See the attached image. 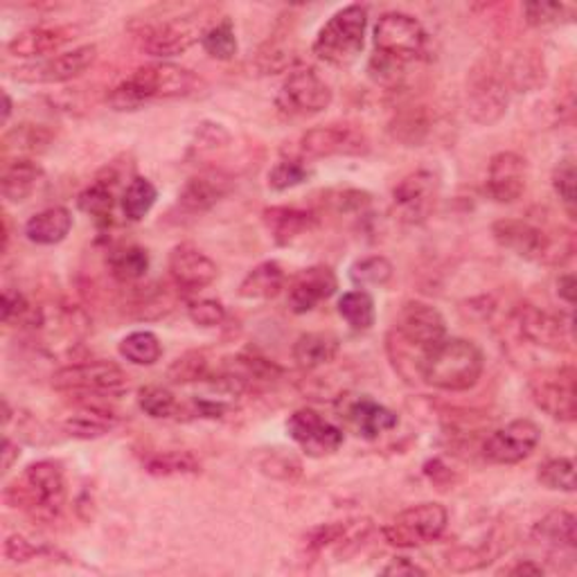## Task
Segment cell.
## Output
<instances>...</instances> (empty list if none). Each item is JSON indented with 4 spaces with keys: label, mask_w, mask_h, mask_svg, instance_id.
<instances>
[{
    "label": "cell",
    "mask_w": 577,
    "mask_h": 577,
    "mask_svg": "<svg viewBox=\"0 0 577 577\" xmlns=\"http://www.w3.org/2000/svg\"><path fill=\"white\" fill-rule=\"evenodd\" d=\"M206 86L203 80L188 71L183 65L158 61L135 68V71L120 82L109 95L107 101L116 111H139L156 99H179L192 97Z\"/></svg>",
    "instance_id": "6da1fadb"
},
{
    "label": "cell",
    "mask_w": 577,
    "mask_h": 577,
    "mask_svg": "<svg viewBox=\"0 0 577 577\" xmlns=\"http://www.w3.org/2000/svg\"><path fill=\"white\" fill-rule=\"evenodd\" d=\"M5 503L34 524H52L65 505V479L57 460H37L5 488Z\"/></svg>",
    "instance_id": "7a4b0ae2"
},
{
    "label": "cell",
    "mask_w": 577,
    "mask_h": 577,
    "mask_svg": "<svg viewBox=\"0 0 577 577\" xmlns=\"http://www.w3.org/2000/svg\"><path fill=\"white\" fill-rule=\"evenodd\" d=\"M485 359L481 348L467 338H445L431 348L420 363V377L447 393H465L483 377Z\"/></svg>",
    "instance_id": "3957f363"
},
{
    "label": "cell",
    "mask_w": 577,
    "mask_h": 577,
    "mask_svg": "<svg viewBox=\"0 0 577 577\" xmlns=\"http://www.w3.org/2000/svg\"><path fill=\"white\" fill-rule=\"evenodd\" d=\"M365 29L368 10L361 5H348L327 19V23L316 34L312 50L327 65H350L363 50Z\"/></svg>",
    "instance_id": "277c9868"
},
{
    "label": "cell",
    "mask_w": 577,
    "mask_h": 577,
    "mask_svg": "<svg viewBox=\"0 0 577 577\" xmlns=\"http://www.w3.org/2000/svg\"><path fill=\"white\" fill-rule=\"evenodd\" d=\"M467 116L483 127L496 124L510 105V86H507V75L492 61H481L473 65V71L467 77L465 91Z\"/></svg>",
    "instance_id": "5b68a950"
},
{
    "label": "cell",
    "mask_w": 577,
    "mask_h": 577,
    "mask_svg": "<svg viewBox=\"0 0 577 577\" xmlns=\"http://www.w3.org/2000/svg\"><path fill=\"white\" fill-rule=\"evenodd\" d=\"M52 388L82 397H118L129 388V377L113 361H82L59 368Z\"/></svg>",
    "instance_id": "8992f818"
},
{
    "label": "cell",
    "mask_w": 577,
    "mask_h": 577,
    "mask_svg": "<svg viewBox=\"0 0 577 577\" xmlns=\"http://www.w3.org/2000/svg\"><path fill=\"white\" fill-rule=\"evenodd\" d=\"M449 524V513L445 505L426 501L406 507L388 526H384V539L395 549H420L433 544L443 537Z\"/></svg>",
    "instance_id": "52a82bcc"
},
{
    "label": "cell",
    "mask_w": 577,
    "mask_h": 577,
    "mask_svg": "<svg viewBox=\"0 0 577 577\" xmlns=\"http://www.w3.org/2000/svg\"><path fill=\"white\" fill-rule=\"evenodd\" d=\"M372 39H375V55L406 65L424 55L429 34L416 16L388 12L377 21Z\"/></svg>",
    "instance_id": "ba28073f"
},
{
    "label": "cell",
    "mask_w": 577,
    "mask_h": 577,
    "mask_svg": "<svg viewBox=\"0 0 577 577\" xmlns=\"http://www.w3.org/2000/svg\"><path fill=\"white\" fill-rule=\"evenodd\" d=\"M370 139L363 129L348 122H332L304 131L296 143L298 160H316L332 156H365Z\"/></svg>",
    "instance_id": "9c48e42d"
},
{
    "label": "cell",
    "mask_w": 577,
    "mask_h": 577,
    "mask_svg": "<svg viewBox=\"0 0 577 577\" xmlns=\"http://www.w3.org/2000/svg\"><path fill=\"white\" fill-rule=\"evenodd\" d=\"M206 29L208 27L196 25L194 16H175L165 21H145L141 27H135V39L145 55L169 59L190 50L201 41Z\"/></svg>",
    "instance_id": "30bf717a"
},
{
    "label": "cell",
    "mask_w": 577,
    "mask_h": 577,
    "mask_svg": "<svg viewBox=\"0 0 577 577\" xmlns=\"http://www.w3.org/2000/svg\"><path fill=\"white\" fill-rule=\"evenodd\" d=\"M530 395L539 411L557 422H575L577 418V390L575 368L560 365L553 370H541L530 380Z\"/></svg>",
    "instance_id": "8fae6325"
},
{
    "label": "cell",
    "mask_w": 577,
    "mask_h": 577,
    "mask_svg": "<svg viewBox=\"0 0 577 577\" xmlns=\"http://www.w3.org/2000/svg\"><path fill=\"white\" fill-rule=\"evenodd\" d=\"M393 336L406 348L418 350L422 357L447 338V321L433 304L422 300H409L401 304L395 321Z\"/></svg>",
    "instance_id": "7c38bea8"
},
{
    "label": "cell",
    "mask_w": 577,
    "mask_h": 577,
    "mask_svg": "<svg viewBox=\"0 0 577 577\" xmlns=\"http://www.w3.org/2000/svg\"><path fill=\"white\" fill-rule=\"evenodd\" d=\"M440 199V179L431 169H416L406 175L393 190V211L404 224H424Z\"/></svg>",
    "instance_id": "4fadbf2b"
},
{
    "label": "cell",
    "mask_w": 577,
    "mask_h": 577,
    "mask_svg": "<svg viewBox=\"0 0 577 577\" xmlns=\"http://www.w3.org/2000/svg\"><path fill=\"white\" fill-rule=\"evenodd\" d=\"M332 88L314 68H296L280 86L278 107L289 116H316L332 105Z\"/></svg>",
    "instance_id": "5bb4252c"
},
{
    "label": "cell",
    "mask_w": 577,
    "mask_h": 577,
    "mask_svg": "<svg viewBox=\"0 0 577 577\" xmlns=\"http://www.w3.org/2000/svg\"><path fill=\"white\" fill-rule=\"evenodd\" d=\"M97 59L95 46H77L68 52H59L37 63L21 65L14 71V80L23 84H63L82 77Z\"/></svg>",
    "instance_id": "9a60e30c"
},
{
    "label": "cell",
    "mask_w": 577,
    "mask_h": 577,
    "mask_svg": "<svg viewBox=\"0 0 577 577\" xmlns=\"http://www.w3.org/2000/svg\"><path fill=\"white\" fill-rule=\"evenodd\" d=\"M287 431L293 443L312 458H323L329 454H336L344 447V429L327 422L321 413L312 409H300L296 411L289 422Z\"/></svg>",
    "instance_id": "2e32d148"
},
{
    "label": "cell",
    "mask_w": 577,
    "mask_h": 577,
    "mask_svg": "<svg viewBox=\"0 0 577 577\" xmlns=\"http://www.w3.org/2000/svg\"><path fill=\"white\" fill-rule=\"evenodd\" d=\"M494 242L513 251L517 257L528 262H551L553 260V240L546 230L526 221V219H498L492 224Z\"/></svg>",
    "instance_id": "e0dca14e"
},
{
    "label": "cell",
    "mask_w": 577,
    "mask_h": 577,
    "mask_svg": "<svg viewBox=\"0 0 577 577\" xmlns=\"http://www.w3.org/2000/svg\"><path fill=\"white\" fill-rule=\"evenodd\" d=\"M539 440L541 429L532 420H513L485 440L483 456L494 465H517L537 449Z\"/></svg>",
    "instance_id": "ac0fdd59"
},
{
    "label": "cell",
    "mask_w": 577,
    "mask_h": 577,
    "mask_svg": "<svg viewBox=\"0 0 577 577\" xmlns=\"http://www.w3.org/2000/svg\"><path fill=\"white\" fill-rule=\"evenodd\" d=\"M167 268L169 278H172L179 291H201L211 287L219 276L217 264L190 242H183L172 249L167 260Z\"/></svg>",
    "instance_id": "d6986e66"
},
{
    "label": "cell",
    "mask_w": 577,
    "mask_h": 577,
    "mask_svg": "<svg viewBox=\"0 0 577 577\" xmlns=\"http://www.w3.org/2000/svg\"><path fill=\"white\" fill-rule=\"evenodd\" d=\"M528 185V163L517 152H498L492 156L488 167L485 192L492 201L515 203L524 196Z\"/></svg>",
    "instance_id": "ffe728a7"
},
{
    "label": "cell",
    "mask_w": 577,
    "mask_h": 577,
    "mask_svg": "<svg viewBox=\"0 0 577 577\" xmlns=\"http://www.w3.org/2000/svg\"><path fill=\"white\" fill-rule=\"evenodd\" d=\"M515 323L528 344L544 348L551 352L568 350V327L562 316H555L546 310H539L534 304H521L515 312Z\"/></svg>",
    "instance_id": "44dd1931"
},
{
    "label": "cell",
    "mask_w": 577,
    "mask_h": 577,
    "mask_svg": "<svg viewBox=\"0 0 577 577\" xmlns=\"http://www.w3.org/2000/svg\"><path fill=\"white\" fill-rule=\"evenodd\" d=\"M75 25H37L19 32L8 44V52L21 59H48L59 55L77 37Z\"/></svg>",
    "instance_id": "7402d4cb"
},
{
    "label": "cell",
    "mask_w": 577,
    "mask_h": 577,
    "mask_svg": "<svg viewBox=\"0 0 577 577\" xmlns=\"http://www.w3.org/2000/svg\"><path fill=\"white\" fill-rule=\"evenodd\" d=\"M338 289L336 274L325 264L302 268L289 285V310L293 314H308L332 298Z\"/></svg>",
    "instance_id": "603a6c76"
},
{
    "label": "cell",
    "mask_w": 577,
    "mask_h": 577,
    "mask_svg": "<svg viewBox=\"0 0 577 577\" xmlns=\"http://www.w3.org/2000/svg\"><path fill=\"white\" fill-rule=\"evenodd\" d=\"M232 190V179L217 169L211 172H203L192 177L181 194H179V206L188 215H203L213 211L217 203Z\"/></svg>",
    "instance_id": "cb8c5ba5"
},
{
    "label": "cell",
    "mask_w": 577,
    "mask_h": 577,
    "mask_svg": "<svg viewBox=\"0 0 577 577\" xmlns=\"http://www.w3.org/2000/svg\"><path fill=\"white\" fill-rule=\"evenodd\" d=\"M346 420H348L350 429L365 440H375L382 433L393 431L399 422L395 411L386 409L384 404L375 401L368 395H361L348 404Z\"/></svg>",
    "instance_id": "d4e9b609"
},
{
    "label": "cell",
    "mask_w": 577,
    "mask_h": 577,
    "mask_svg": "<svg viewBox=\"0 0 577 577\" xmlns=\"http://www.w3.org/2000/svg\"><path fill=\"white\" fill-rule=\"evenodd\" d=\"M532 541L539 546L549 549L553 555H575L577 549V521L568 510H553L544 519L537 521L532 532Z\"/></svg>",
    "instance_id": "484cf974"
},
{
    "label": "cell",
    "mask_w": 577,
    "mask_h": 577,
    "mask_svg": "<svg viewBox=\"0 0 577 577\" xmlns=\"http://www.w3.org/2000/svg\"><path fill=\"white\" fill-rule=\"evenodd\" d=\"M118 424L120 416L99 401H84L77 411H73L63 420L65 433L80 440H97L111 433Z\"/></svg>",
    "instance_id": "4316f807"
},
{
    "label": "cell",
    "mask_w": 577,
    "mask_h": 577,
    "mask_svg": "<svg viewBox=\"0 0 577 577\" xmlns=\"http://www.w3.org/2000/svg\"><path fill=\"white\" fill-rule=\"evenodd\" d=\"M264 226L268 228L274 242L280 247L291 244L300 235H308L318 226V217L310 211L293 208V206H274L262 213Z\"/></svg>",
    "instance_id": "83f0119b"
},
{
    "label": "cell",
    "mask_w": 577,
    "mask_h": 577,
    "mask_svg": "<svg viewBox=\"0 0 577 577\" xmlns=\"http://www.w3.org/2000/svg\"><path fill=\"white\" fill-rule=\"evenodd\" d=\"M73 230V213L63 206L46 208L37 215H32L23 228L25 237L32 244L39 247H55L63 242Z\"/></svg>",
    "instance_id": "f1b7e54d"
},
{
    "label": "cell",
    "mask_w": 577,
    "mask_h": 577,
    "mask_svg": "<svg viewBox=\"0 0 577 577\" xmlns=\"http://www.w3.org/2000/svg\"><path fill=\"white\" fill-rule=\"evenodd\" d=\"M44 179V167L32 158H14L5 163L0 175V192L10 203L27 201Z\"/></svg>",
    "instance_id": "f546056e"
},
{
    "label": "cell",
    "mask_w": 577,
    "mask_h": 577,
    "mask_svg": "<svg viewBox=\"0 0 577 577\" xmlns=\"http://www.w3.org/2000/svg\"><path fill=\"white\" fill-rule=\"evenodd\" d=\"M338 350H341V344H338V338L334 334L308 332L296 338L291 357L300 370L310 372L332 363L338 357Z\"/></svg>",
    "instance_id": "4dcf8cb0"
},
{
    "label": "cell",
    "mask_w": 577,
    "mask_h": 577,
    "mask_svg": "<svg viewBox=\"0 0 577 577\" xmlns=\"http://www.w3.org/2000/svg\"><path fill=\"white\" fill-rule=\"evenodd\" d=\"M433 120L426 107H406L388 124V133L406 147H422L431 135Z\"/></svg>",
    "instance_id": "1f68e13d"
},
{
    "label": "cell",
    "mask_w": 577,
    "mask_h": 577,
    "mask_svg": "<svg viewBox=\"0 0 577 577\" xmlns=\"http://www.w3.org/2000/svg\"><path fill=\"white\" fill-rule=\"evenodd\" d=\"M287 276L278 262L266 260L253 266L240 285V296L247 300H271L285 289Z\"/></svg>",
    "instance_id": "d6a6232c"
},
{
    "label": "cell",
    "mask_w": 577,
    "mask_h": 577,
    "mask_svg": "<svg viewBox=\"0 0 577 577\" xmlns=\"http://www.w3.org/2000/svg\"><path fill=\"white\" fill-rule=\"evenodd\" d=\"M113 183L107 179H97L91 183L84 192L77 196V206L84 215H88L99 228H105L111 224L116 196H113Z\"/></svg>",
    "instance_id": "836d02e7"
},
{
    "label": "cell",
    "mask_w": 577,
    "mask_h": 577,
    "mask_svg": "<svg viewBox=\"0 0 577 577\" xmlns=\"http://www.w3.org/2000/svg\"><path fill=\"white\" fill-rule=\"evenodd\" d=\"M55 141V133L41 124H16L5 133L3 149L19 154V158H29L32 154H41Z\"/></svg>",
    "instance_id": "e575fe53"
},
{
    "label": "cell",
    "mask_w": 577,
    "mask_h": 577,
    "mask_svg": "<svg viewBox=\"0 0 577 577\" xmlns=\"http://www.w3.org/2000/svg\"><path fill=\"white\" fill-rule=\"evenodd\" d=\"M338 314L352 332H368L375 325V300L365 289H354L338 298Z\"/></svg>",
    "instance_id": "d590c367"
},
{
    "label": "cell",
    "mask_w": 577,
    "mask_h": 577,
    "mask_svg": "<svg viewBox=\"0 0 577 577\" xmlns=\"http://www.w3.org/2000/svg\"><path fill=\"white\" fill-rule=\"evenodd\" d=\"M111 276L122 283H139L149 271V253L141 247H122L109 255Z\"/></svg>",
    "instance_id": "8d00e7d4"
},
{
    "label": "cell",
    "mask_w": 577,
    "mask_h": 577,
    "mask_svg": "<svg viewBox=\"0 0 577 577\" xmlns=\"http://www.w3.org/2000/svg\"><path fill=\"white\" fill-rule=\"evenodd\" d=\"M158 190L145 177H133L122 192V213L129 221H143L156 206Z\"/></svg>",
    "instance_id": "74e56055"
},
{
    "label": "cell",
    "mask_w": 577,
    "mask_h": 577,
    "mask_svg": "<svg viewBox=\"0 0 577 577\" xmlns=\"http://www.w3.org/2000/svg\"><path fill=\"white\" fill-rule=\"evenodd\" d=\"M145 471L152 477H194L201 471V460L192 452H163L145 460Z\"/></svg>",
    "instance_id": "f35d334b"
},
{
    "label": "cell",
    "mask_w": 577,
    "mask_h": 577,
    "mask_svg": "<svg viewBox=\"0 0 577 577\" xmlns=\"http://www.w3.org/2000/svg\"><path fill=\"white\" fill-rule=\"evenodd\" d=\"M120 354L133 365H154L163 357V346L154 332H131L120 341Z\"/></svg>",
    "instance_id": "ab89813d"
},
{
    "label": "cell",
    "mask_w": 577,
    "mask_h": 577,
    "mask_svg": "<svg viewBox=\"0 0 577 577\" xmlns=\"http://www.w3.org/2000/svg\"><path fill=\"white\" fill-rule=\"evenodd\" d=\"M201 48L217 61H230L237 55V48H240V44H237V34H235L232 21L221 19V21L213 23L206 32H203Z\"/></svg>",
    "instance_id": "60d3db41"
},
{
    "label": "cell",
    "mask_w": 577,
    "mask_h": 577,
    "mask_svg": "<svg viewBox=\"0 0 577 577\" xmlns=\"http://www.w3.org/2000/svg\"><path fill=\"white\" fill-rule=\"evenodd\" d=\"M393 264L384 255L361 257L350 266V280L361 287H386L393 280Z\"/></svg>",
    "instance_id": "b9f144b4"
},
{
    "label": "cell",
    "mask_w": 577,
    "mask_h": 577,
    "mask_svg": "<svg viewBox=\"0 0 577 577\" xmlns=\"http://www.w3.org/2000/svg\"><path fill=\"white\" fill-rule=\"evenodd\" d=\"M167 377L172 384L183 386V384H194V382H208L213 375H211L206 354L188 352L172 363V368H169V372H167Z\"/></svg>",
    "instance_id": "7bdbcfd3"
},
{
    "label": "cell",
    "mask_w": 577,
    "mask_h": 577,
    "mask_svg": "<svg viewBox=\"0 0 577 577\" xmlns=\"http://www.w3.org/2000/svg\"><path fill=\"white\" fill-rule=\"evenodd\" d=\"M537 479L541 485L549 488V490L573 494L575 492V462L570 458H564V456L551 458L539 467Z\"/></svg>",
    "instance_id": "ee69618b"
},
{
    "label": "cell",
    "mask_w": 577,
    "mask_h": 577,
    "mask_svg": "<svg viewBox=\"0 0 577 577\" xmlns=\"http://www.w3.org/2000/svg\"><path fill=\"white\" fill-rule=\"evenodd\" d=\"M131 310L141 321H156L175 310V298L165 287H152L135 296Z\"/></svg>",
    "instance_id": "f6af8a7d"
},
{
    "label": "cell",
    "mask_w": 577,
    "mask_h": 577,
    "mask_svg": "<svg viewBox=\"0 0 577 577\" xmlns=\"http://www.w3.org/2000/svg\"><path fill=\"white\" fill-rule=\"evenodd\" d=\"M139 406L154 420H169L179 413L177 397L163 386H145L139 390Z\"/></svg>",
    "instance_id": "bcb514c9"
},
{
    "label": "cell",
    "mask_w": 577,
    "mask_h": 577,
    "mask_svg": "<svg viewBox=\"0 0 577 577\" xmlns=\"http://www.w3.org/2000/svg\"><path fill=\"white\" fill-rule=\"evenodd\" d=\"M524 14L530 27L541 29L570 23L575 19V8L566 3H526Z\"/></svg>",
    "instance_id": "7dc6e473"
},
{
    "label": "cell",
    "mask_w": 577,
    "mask_h": 577,
    "mask_svg": "<svg viewBox=\"0 0 577 577\" xmlns=\"http://www.w3.org/2000/svg\"><path fill=\"white\" fill-rule=\"evenodd\" d=\"M308 179H310V169L302 165V160L283 158L280 163H276L274 167H271L268 188L276 190V192H285V190L302 185Z\"/></svg>",
    "instance_id": "c3c4849f"
},
{
    "label": "cell",
    "mask_w": 577,
    "mask_h": 577,
    "mask_svg": "<svg viewBox=\"0 0 577 577\" xmlns=\"http://www.w3.org/2000/svg\"><path fill=\"white\" fill-rule=\"evenodd\" d=\"M575 181H577L575 160L570 156H566L553 169V190L560 196V201L564 203V208L568 211L570 217L575 215Z\"/></svg>",
    "instance_id": "681fc988"
},
{
    "label": "cell",
    "mask_w": 577,
    "mask_h": 577,
    "mask_svg": "<svg viewBox=\"0 0 577 577\" xmlns=\"http://www.w3.org/2000/svg\"><path fill=\"white\" fill-rule=\"evenodd\" d=\"M327 206L336 211L338 215H350V213H363L370 208L372 196L361 190H332L327 192Z\"/></svg>",
    "instance_id": "f907efd6"
},
{
    "label": "cell",
    "mask_w": 577,
    "mask_h": 577,
    "mask_svg": "<svg viewBox=\"0 0 577 577\" xmlns=\"http://www.w3.org/2000/svg\"><path fill=\"white\" fill-rule=\"evenodd\" d=\"M262 471L268 473V477L280 479V481H293L302 473V465L300 460H296L291 454L274 449L271 454H266V458L260 462Z\"/></svg>",
    "instance_id": "816d5d0a"
},
{
    "label": "cell",
    "mask_w": 577,
    "mask_h": 577,
    "mask_svg": "<svg viewBox=\"0 0 577 577\" xmlns=\"http://www.w3.org/2000/svg\"><path fill=\"white\" fill-rule=\"evenodd\" d=\"M188 316L199 327H217L226 321V308L219 300L201 298L188 304Z\"/></svg>",
    "instance_id": "f5cc1de1"
},
{
    "label": "cell",
    "mask_w": 577,
    "mask_h": 577,
    "mask_svg": "<svg viewBox=\"0 0 577 577\" xmlns=\"http://www.w3.org/2000/svg\"><path fill=\"white\" fill-rule=\"evenodd\" d=\"M29 314L32 312H29V304H27L25 296L14 287H5L3 289V302H0V318H3V323L12 325V323L23 321Z\"/></svg>",
    "instance_id": "db71d44e"
},
{
    "label": "cell",
    "mask_w": 577,
    "mask_h": 577,
    "mask_svg": "<svg viewBox=\"0 0 577 577\" xmlns=\"http://www.w3.org/2000/svg\"><path fill=\"white\" fill-rule=\"evenodd\" d=\"M3 553H5V557H8L10 562H16V564L29 562V560H34V557H39V555H41V551H39L37 546H32L29 541H27L25 537H21V534H12V537H8Z\"/></svg>",
    "instance_id": "11a10c76"
},
{
    "label": "cell",
    "mask_w": 577,
    "mask_h": 577,
    "mask_svg": "<svg viewBox=\"0 0 577 577\" xmlns=\"http://www.w3.org/2000/svg\"><path fill=\"white\" fill-rule=\"evenodd\" d=\"M196 139H199V147H206V149H217L221 145H226L230 141L228 131L221 124L215 122H203L196 131Z\"/></svg>",
    "instance_id": "9f6ffc18"
},
{
    "label": "cell",
    "mask_w": 577,
    "mask_h": 577,
    "mask_svg": "<svg viewBox=\"0 0 577 577\" xmlns=\"http://www.w3.org/2000/svg\"><path fill=\"white\" fill-rule=\"evenodd\" d=\"M382 573L384 575H397V577H401V575H426V570L420 568L418 564H413L409 557L393 560Z\"/></svg>",
    "instance_id": "6f0895ef"
},
{
    "label": "cell",
    "mask_w": 577,
    "mask_h": 577,
    "mask_svg": "<svg viewBox=\"0 0 577 577\" xmlns=\"http://www.w3.org/2000/svg\"><path fill=\"white\" fill-rule=\"evenodd\" d=\"M19 458H21L19 443H14L10 435H5V440H3V473H8L14 467V462H19Z\"/></svg>",
    "instance_id": "680465c9"
},
{
    "label": "cell",
    "mask_w": 577,
    "mask_h": 577,
    "mask_svg": "<svg viewBox=\"0 0 577 577\" xmlns=\"http://www.w3.org/2000/svg\"><path fill=\"white\" fill-rule=\"evenodd\" d=\"M557 293L566 304L575 302V276L573 274H564L557 280Z\"/></svg>",
    "instance_id": "91938a15"
},
{
    "label": "cell",
    "mask_w": 577,
    "mask_h": 577,
    "mask_svg": "<svg viewBox=\"0 0 577 577\" xmlns=\"http://www.w3.org/2000/svg\"><path fill=\"white\" fill-rule=\"evenodd\" d=\"M505 573L507 575H544V566L532 562V560H526V562H519L513 568H507Z\"/></svg>",
    "instance_id": "94428289"
},
{
    "label": "cell",
    "mask_w": 577,
    "mask_h": 577,
    "mask_svg": "<svg viewBox=\"0 0 577 577\" xmlns=\"http://www.w3.org/2000/svg\"><path fill=\"white\" fill-rule=\"evenodd\" d=\"M10 116H12V97H10V93L5 91V93H3V124H8Z\"/></svg>",
    "instance_id": "6125c7cd"
}]
</instances>
